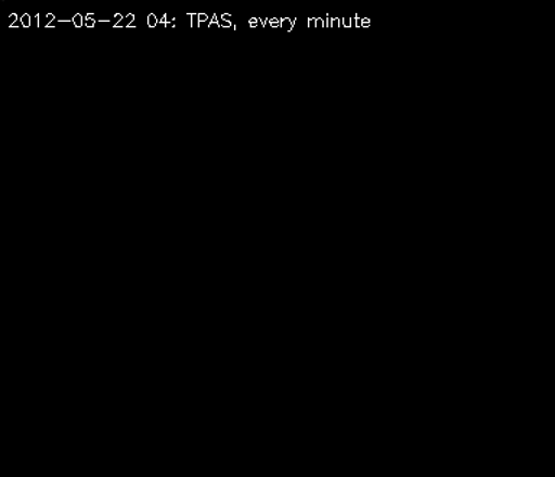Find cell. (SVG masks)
<instances>
[{"label":"cell","mask_w":555,"mask_h":477,"mask_svg":"<svg viewBox=\"0 0 555 477\" xmlns=\"http://www.w3.org/2000/svg\"><path fill=\"white\" fill-rule=\"evenodd\" d=\"M34 24H35V26H39V24H41V20H39V15H35Z\"/></svg>","instance_id":"7402d4cb"},{"label":"cell","mask_w":555,"mask_h":477,"mask_svg":"<svg viewBox=\"0 0 555 477\" xmlns=\"http://www.w3.org/2000/svg\"><path fill=\"white\" fill-rule=\"evenodd\" d=\"M341 20V28H351L350 17H340Z\"/></svg>","instance_id":"30bf717a"},{"label":"cell","mask_w":555,"mask_h":477,"mask_svg":"<svg viewBox=\"0 0 555 477\" xmlns=\"http://www.w3.org/2000/svg\"><path fill=\"white\" fill-rule=\"evenodd\" d=\"M215 26H219V28H220L219 16H217V15H212L211 21L208 22V28H215Z\"/></svg>","instance_id":"9c48e42d"},{"label":"cell","mask_w":555,"mask_h":477,"mask_svg":"<svg viewBox=\"0 0 555 477\" xmlns=\"http://www.w3.org/2000/svg\"><path fill=\"white\" fill-rule=\"evenodd\" d=\"M332 28H341V20H334V17H332Z\"/></svg>","instance_id":"2e32d148"},{"label":"cell","mask_w":555,"mask_h":477,"mask_svg":"<svg viewBox=\"0 0 555 477\" xmlns=\"http://www.w3.org/2000/svg\"><path fill=\"white\" fill-rule=\"evenodd\" d=\"M17 20H20V17H17L16 13H12L11 16H9V24H11V26L17 24ZM11 26H9V28H11Z\"/></svg>","instance_id":"7c38bea8"},{"label":"cell","mask_w":555,"mask_h":477,"mask_svg":"<svg viewBox=\"0 0 555 477\" xmlns=\"http://www.w3.org/2000/svg\"><path fill=\"white\" fill-rule=\"evenodd\" d=\"M259 17H251V20L249 21L250 28H256V26H259Z\"/></svg>","instance_id":"9a60e30c"},{"label":"cell","mask_w":555,"mask_h":477,"mask_svg":"<svg viewBox=\"0 0 555 477\" xmlns=\"http://www.w3.org/2000/svg\"><path fill=\"white\" fill-rule=\"evenodd\" d=\"M121 21H124V15H120V13H116V15L113 16V28H117Z\"/></svg>","instance_id":"8992f818"},{"label":"cell","mask_w":555,"mask_h":477,"mask_svg":"<svg viewBox=\"0 0 555 477\" xmlns=\"http://www.w3.org/2000/svg\"><path fill=\"white\" fill-rule=\"evenodd\" d=\"M73 25L76 26V28L85 26V16H82L81 13H76V15L73 16Z\"/></svg>","instance_id":"3957f363"},{"label":"cell","mask_w":555,"mask_h":477,"mask_svg":"<svg viewBox=\"0 0 555 477\" xmlns=\"http://www.w3.org/2000/svg\"><path fill=\"white\" fill-rule=\"evenodd\" d=\"M133 21H134V15H133V13H129V15L125 17L126 28H132V26H133Z\"/></svg>","instance_id":"52a82bcc"},{"label":"cell","mask_w":555,"mask_h":477,"mask_svg":"<svg viewBox=\"0 0 555 477\" xmlns=\"http://www.w3.org/2000/svg\"><path fill=\"white\" fill-rule=\"evenodd\" d=\"M281 28L288 30V33L294 29L295 22H297L295 17H293V20H289V17H281Z\"/></svg>","instance_id":"6da1fadb"},{"label":"cell","mask_w":555,"mask_h":477,"mask_svg":"<svg viewBox=\"0 0 555 477\" xmlns=\"http://www.w3.org/2000/svg\"><path fill=\"white\" fill-rule=\"evenodd\" d=\"M351 28H356V22H358V16L353 15L350 17Z\"/></svg>","instance_id":"ffe728a7"},{"label":"cell","mask_w":555,"mask_h":477,"mask_svg":"<svg viewBox=\"0 0 555 477\" xmlns=\"http://www.w3.org/2000/svg\"><path fill=\"white\" fill-rule=\"evenodd\" d=\"M219 25L221 26V28H233L232 22H225L223 20H220V17Z\"/></svg>","instance_id":"4fadbf2b"},{"label":"cell","mask_w":555,"mask_h":477,"mask_svg":"<svg viewBox=\"0 0 555 477\" xmlns=\"http://www.w3.org/2000/svg\"><path fill=\"white\" fill-rule=\"evenodd\" d=\"M204 22H208V15L206 13H198V24L202 25Z\"/></svg>","instance_id":"5bb4252c"},{"label":"cell","mask_w":555,"mask_h":477,"mask_svg":"<svg viewBox=\"0 0 555 477\" xmlns=\"http://www.w3.org/2000/svg\"><path fill=\"white\" fill-rule=\"evenodd\" d=\"M30 24H33L30 15H28V13H24V15L21 16V25L24 26V28H29Z\"/></svg>","instance_id":"5b68a950"},{"label":"cell","mask_w":555,"mask_h":477,"mask_svg":"<svg viewBox=\"0 0 555 477\" xmlns=\"http://www.w3.org/2000/svg\"><path fill=\"white\" fill-rule=\"evenodd\" d=\"M159 24V21H158V17H156V15H154V13H151V15H147V26H150V28H156V25Z\"/></svg>","instance_id":"277c9868"},{"label":"cell","mask_w":555,"mask_h":477,"mask_svg":"<svg viewBox=\"0 0 555 477\" xmlns=\"http://www.w3.org/2000/svg\"><path fill=\"white\" fill-rule=\"evenodd\" d=\"M369 25H371V21H369L367 17H363L362 28H369Z\"/></svg>","instance_id":"44dd1931"},{"label":"cell","mask_w":555,"mask_h":477,"mask_svg":"<svg viewBox=\"0 0 555 477\" xmlns=\"http://www.w3.org/2000/svg\"><path fill=\"white\" fill-rule=\"evenodd\" d=\"M324 17H317V28H323Z\"/></svg>","instance_id":"ac0fdd59"},{"label":"cell","mask_w":555,"mask_h":477,"mask_svg":"<svg viewBox=\"0 0 555 477\" xmlns=\"http://www.w3.org/2000/svg\"><path fill=\"white\" fill-rule=\"evenodd\" d=\"M190 16H191V28H195V26H199L197 13H190Z\"/></svg>","instance_id":"ba28073f"},{"label":"cell","mask_w":555,"mask_h":477,"mask_svg":"<svg viewBox=\"0 0 555 477\" xmlns=\"http://www.w3.org/2000/svg\"><path fill=\"white\" fill-rule=\"evenodd\" d=\"M55 21V15L54 13H48L47 15V20H46V26L48 28V26H51L52 22Z\"/></svg>","instance_id":"8fae6325"},{"label":"cell","mask_w":555,"mask_h":477,"mask_svg":"<svg viewBox=\"0 0 555 477\" xmlns=\"http://www.w3.org/2000/svg\"><path fill=\"white\" fill-rule=\"evenodd\" d=\"M220 20H223L225 22H232V16H230L229 13H224V15L220 16Z\"/></svg>","instance_id":"d6986e66"},{"label":"cell","mask_w":555,"mask_h":477,"mask_svg":"<svg viewBox=\"0 0 555 477\" xmlns=\"http://www.w3.org/2000/svg\"><path fill=\"white\" fill-rule=\"evenodd\" d=\"M94 13H87L85 16V26L86 28H94L95 24H98V21L94 20Z\"/></svg>","instance_id":"7a4b0ae2"},{"label":"cell","mask_w":555,"mask_h":477,"mask_svg":"<svg viewBox=\"0 0 555 477\" xmlns=\"http://www.w3.org/2000/svg\"><path fill=\"white\" fill-rule=\"evenodd\" d=\"M308 28H317V17H310V20H308Z\"/></svg>","instance_id":"e0dca14e"}]
</instances>
